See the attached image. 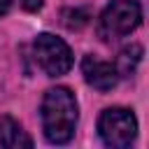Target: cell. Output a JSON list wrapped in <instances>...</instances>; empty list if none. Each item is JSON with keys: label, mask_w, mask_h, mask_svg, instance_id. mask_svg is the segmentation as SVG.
I'll return each mask as SVG.
<instances>
[{"label": "cell", "mask_w": 149, "mask_h": 149, "mask_svg": "<svg viewBox=\"0 0 149 149\" xmlns=\"http://www.w3.org/2000/svg\"><path fill=\"white\" fill-rule=\"evenodd\" d=\"M40 116H42V130L44 137L51 144H65L72 140L74 135V126H77V100L74 93L65 86H56L49 88L42 98V107H40Z\"/></svg>", "instance_id": "cell-1"}, {"label": "cell", "mask_w": 149, "mask_h": 149, "mask_svg": "<svg viewBox=\"0 0 149 149\" xmlns=\"http://www.w3.org/2000/svg\"><path fill=\"white\" fill-rule=\"evenodd\" d=\"M142 23V7L137 0H112L98 21V35L102 40H119L130 35Z\"/></svg>", "instance_id": "cell-2"}, {"label": "cell", "mask_w": 149, "mask_h": 149, "mask_svg": "<svg viewBox=\"0 0 149 149\" xmlns=\"http://www.w3.org/2000/svg\"><path fill=\"white\" fill-rule=\"evenodd\" d=\"M98 133L102 142L112 149H126L133 144L137 135V121L135 114L126 107H109L98 119Z\"/></svg>", "instance_id": "cell-3"}, {"label": "cell", "mask_w": 149, "mask_h": 149, "mask_svg": "<svg viewBox=\"0 0 149 149\" xmlns=\"http://www.w3.org/2000/svg\"><path fill=\"white\" fill-rule=\"evenodd\" d=\"M33 54H35L37 65L49 77H61L72 68V51L56 35H49V33L37 35L33 42Z\"/></svg>", "instance_id": "cell-4"}, {"label": "cell", "mask_w": 149, "mask_h": 149, "mask_svg": "<svg viewBox=\"0 0 149 149\" xmlns=\"http://www.w3.org/2000/svg\"><path fill=\"white\" fill-rule=\"evenodd\" d=\"M81 74L86 79L88 86H93L95 91H112L119 84V72L112 63L100 61L95 56H84L81 61Z\"/></svg>", "instance_id": "cell-5"}, {"label": "cell", "mask_w": 149, "mask_h": 149, "mask_svg": "<svg viewBox=\"0 0 149 149\" xmlns=\"http://www.w3.org/2000/svg\"><path fill=\"white\" fill-rule=\"evenodd\" d=\"M0 147H5V149H30L33 137L12 116H0Z\"/></svg>", "instance_id": "cell-6"}, {"label": "cell", "mask_w": 149, "mask_h": 149, "mask_svg": "<svg viewBox=\"0 0 149 149\" xmlns=\"http://www.w3.org/2000/svg\"><path fill=\"white\" fill-rule=\"evenodd\" d=\"M140 61H142V47L140 44H130V47L119 51L114 68H116L119 77H133L137 65H140Z\"/></svg>", "instance_id": "cell-7"}, {"label": "cell", "mask_w": 149, "mask_h": 149, "mask_svg": "<svg viewBox=\"0 0 149 149\" xmlns=\"http://www.w3.org/2000/svg\"><path fill=\"white\" fill-rule=\"evenodd\" d=\"M61 16H63V26L70 28V30H79V28H84V26L88 23V19H91L88 9H84V7H70V9H63Z\"/></svg>", "instance_id": "cell-8"}, {"label": "cell", "mask_w": 149, "mask_h": 149, "mask_svg": "<svg viewBox=\"0 0 149 149\" xmlns=\"http://www.w3.org/2000/svg\"><path fill=\"white\" fill-rule=\"evenodd\" d=\"M21 5H23L26 12H37V9L44 5V0H21Z\"/></svg>", "instance_id": "cell-9"}, {"label": "cell", "mask_w": 149, "mask_h": 149, "mask_svg": "<svg viewBox=\"0 0 149 149\" xmlns=\"http://www.w3.org/2000/svg\"><path fill=\"white\" fill-rule=\"evenodd\" d=\"M9 5H12V0H0V16L9 9Z\"/></svg>", "instance_id": "cell-10"}]
</instances>
